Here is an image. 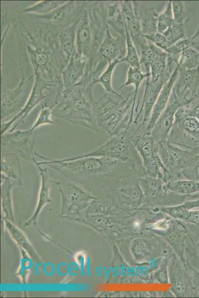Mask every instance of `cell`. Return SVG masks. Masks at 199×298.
Listing matches in <instances>:
<instances>
[{
    "label": "cell",
    "instance_id": "1",
    "mask_svg": "<svg viewBox=\"0 0 199 298\" xmlns=\"http://www.w3.org/2000/svg\"><path fill=\"white\" fill-rule=\"evenodd\" d=\"M34 154L44 160H36L38 164L48 166L65 178L87 187L112 184L118 186L124 177L141 169L136 163L107 157L89 156L60 161L40 155L35 150Z\"/></svg>",
    "mask_w": 199,
    "mask_h": 298
},
{
    "label": "cell",
    "instance_id": "2",
    "mask_svg": "<svg viewBox=\"0 0 199 298\" xmlns=\"http://www.w3.org/2000/svg\"><path fill=\"white\" fill-rule=\"evenodd\" d=\"M93 87L76 84L63 91L52 108V116L98 132Z\"/></svg>",
    "mask_w": 199,
    "mask_h": 298
},
{
    "label": "cell",
    "instance_id": "3",
    "mask_svg": "<svg viewBox=\"0 0 199 298\" xmlns=\"http://www.w3.org/2000/svg\"><path fill=\"white\" fill-rule=\"evenodd\" d=\"M146 126L147 124L144 122L137 123L133 121L121 133L88 152L58 160L70 161L89 156L107 157L143 165L135 145L138 140L145 134Z\"/></svg>",
    "mask_w": 199,
    "mask_h": 298
},
{
    "label": "cell",
    "instance_id": "4",
    "mask_svg": "<svg viewBox=\"0 0 199 298\" xmlns=\"http://www.w3.org/2000/svg\"><path fill=\"white\" fill-rule=\"evenodd\" d=\"M111 95L106 92L96 101V119L98 127L115 136L133 121L134 93H123V96L116 100Z\"/></svg>",
    "mask_w": 199,
    "mask_h": 298
},
{
    "label": "cell",
    "instance_id": "5",
    "mask_svg": "<svg viewBox=\"0 0 199 298\" xmlns=\"http://www.w3.org/2000/svg\"><path fill=\"white\" fill-rule=\"evenodd\" d=\"M135 147L142 159L146 175L161 179L164 184L174 180L161 160L158 143L153 137L144 134L136 142Z\"/></svg>",
    "mask_w": 199,
    "mask_h": 298
},
{
    "label": "cell",
    "instance_id": "6",
    "mask_svg": "<svg viewBox=\"0 0 199 298\" xmlns=\"http://www.w3.org/2000/svg\"><path fill=\"white\" fill-rule=\"evenodd\" d=\"M125 54V39L121 36L113 37L108 26L95 58L91 74L92 80L98 77L109 64L117 59H122Z\"/></svg>",
    "mask_w": 199,
    "mask_h": 298
},
{
    "label": "cell",
    "instance_id": "7",
    "mask_svg": "<svg viewBox=\"0 0 199 298\" xmlns=\"http://www.w3.org/2000/svg\"><path fill=\"white\" fill-rule=\"evenodd\" d=\"M36 135L29 130H17L1 136V153L18 155L21 158L33 161Z\"/></svg>",
    "mask_w": 199,
    "mask_h": 298
},
{
    "label": "cell",
    "instance_id": "8",
    "mask_svg": "<svg viewBox=\"0 0 199 298\" xmlns=\"http://www.w3.org/2000/svg\"><path fill=\"white\" fill-rule=\"evenodd\" d=\"M34 85L26 103L16 116L5 122H1V135L6 133L13 124L17 120H18L15 125L9 130V132H11L14 131L21 123H23L24 119L34 108L50 94L44 95V91L47 89L50 92V88L54 87L53 85L45 80L39 73L34 72Z\"/></svg>",
    "mask_w": 199,
    "mask_h": 298
},
{
    "label": "cell",
    "instance_id": "9",
    "mask_svg": "<svg viewBox=\"0 0 199 298\" xmlns=\"http://www.w3.org/2000/svg\"><path fill=\"white\" fill-rule=\"evenodd\" d=\"M172 92L174 99L184 105H188L197 97L199 95V65L191 70L179 68Z\"/></svg>",
    "mask_w": 199,
    "mask_h": 298
},
{
    "label": "cell",
    "instance_id": "10",
    "mask_svg": "<svg viewBox=\"0 0 199 298\" xmlns=\"http://www.w3.org/2000/svg\"><path fill=\"white\" fill-rule=\"evenodd\" d=\"M167 141L188 149L199 147V121L189 116L173 125Z\"/></svg>",
    "mask_w": 199,
    "mask_h": 298
},
{
    "label": "cell",
    "instance_id": "11",
    "mask_svg": "<svg viewBox=\"0 0 199 298\" xmlns=\"http://www.w3.org/2000/svg\"><path fill=\"white\" fill-rule=\"evenodd\" d=\"M22 79L14 89L2 96L1 98V120L18 110H21L26 103L32 90L34 77L31 76L25 78L21 70Z\"/></svg>",
    "mask_w": 199,
    "mask_h": 298
},
{
    "label": "cell",
    "instance_id": "12",
    "mask_svg": "<svg viewBox=\"0 0 199 298\" xmlns=\"http://www.w3.org/2000/svg\"><path fill=\"white\" fill-rule=\"evenodd\" d=\"M158 152L164 166L176 180L192 151L166 141L158 144Z\"/></svg>",
    "mask_w": 199,
    "mask_h": 298
},
{
    "label": "cell",
    "instance_id": "13",
    "mask_svg": "<svg viewBox=\"0 0 199 298\" xmlns=\"http://www.w3.org/2000/svg\"><path fill=\"white\" fill-rule=\"evenodd\" d=\"M173 73V72H172ZM172 73H168L155 82H152L150 79V75L145 80V87L143 94L141 107L135 119L139 120L142 118V122L147 124L154 105L162 89L165 84L169 79Z\"/></svg>",
    "mask_w": 199,
    "mask_h": 298
},
{
    "label": "cell",
    "instance_id": "14",
    "mask_svg": "<svg viewBox=\"0 0 199 298\" xmlns=\"http://www.w3.org/2000/svg\"><path fill=\"white\" fill-rule=\"evenodd\" d=\"M183 105L180 101L174 99L173 101L166 107L155 122L149 135L158 144L167 141L173 125L175 113L180 107Z\"/></svg>",
    "mask_w": 199,
    "mask_h": 298
},
{
    "label": "cell",
    "instance_id": "15",
    "mask_svg": "<svg viewBox=\"0 0 199 298\" xmlns=\"http://www.w3.org/2000/svg\"><path fill=\"white\" fill-rule=\"evenodd\" d=\"M179 74V68L176 67L168 81L162 89L151 110L149 119L147 124L145 134L149 135L155 122L166 107L172 91L173 85Z\"/></svg>",
    "mask_w": 199,
    "mask_h": 298
},
{
    "label": "cell",
    "instance_id": "16",
    "mask_svg": "<svg viewBox=\"0 0 199 298\" xmlns=\"http://www.w3.org/2000/svg\"><path fill=\"white\" fill-rule=\"evenodd\" d=\"M76 47L77 53L88 58L92 47V32L88 10L83 7L76 33Z\"/></svg>",
    "mask_w": 199,
    "mask_h": 298
},
{
    "label": "cell",
    "instance_id": "17",
    "mask_svg": "<svg viewBox=\"0 0 199 298\" xmlns=\"http://www.w3.org/2000/svg\"><path fill=\"white\" fill-rule=\"evenodd\" d=\"M88 58L75 54L62 72L63 91L77 84L83 77ZM63 92V91H62Z\"/></svg>",
    "mask_w": 199,
    "mask_h": 298
},
{
    "label": "cell",
    "instance_id": "18",
    "mask_svg": "<svg viewBox=\"0 0 199 298\" xmlns=\"http://www.w3.org/2000/svg\"><path fill=\"white\" fill-rule=\"evenodd\" d=\"M136 1H120V12L132 40L142 36Z\"/></svg>",
    "mask_w": 199,
    "mask_h": 298
},
{
    "label": "cell",
    "instance_id": "19",
    "mask_svg": "<svg viewBox=\"0 0 199 298\" xmlns=\"http://www.w3.org/2000/svg\"><path fill=\"white\" fill-rule=\"evenodd\" d=\"M79 18L69 24L62 27L57 33V39L60 51L68 63L76 54V33Z\"/></svg>",
    "mask_w": 199,
    "mask_h": 298
},
{
    "label": "cell",
    "instance_id": "20",
    "mask_svg": "<svg viewBox=\"0 0 199 298\" xmlns=\"http://www.w3.org/2000/svg\"><path fill=\"white\" fill-rule=\"evenodd\" d=\"M75 7L78 6V1H69L59 5L57 8L52 10L50 12L44 14H38L34 17L36 19H45L50 22L52 27H63L62 25L63 21L67 23L68 14L74 12Z\"/></svg>",
    "mask_w": 199,
    "mask_h": 298
},
{
    "label": "cell",
    "instance_id": "21",
    "mask_svg": "<svg viewBox=\"0 0 199 298\" xmlns=\"http://www.w3.org/2000/svg\"><path fill=\"white\" fill-rule=\"evenodd\" d=\"M141 31L143 36L153 34L157 32L158 14L152 6H140L138 4Z\"/></svg>",
    "mask_w": 199,
    "mask_h": 298
},
{
    "label": "cell",
    "instance_id": "22",
    "mask_svg": "<svg viewBox=\"0 0 199 298\" xmlns=\"http://www.w3.org/2000/svg\"><path fill=\"white\" fill-rule=\"evenodd\" d=\"M20 157L17 154L1 153L0 171L9 178L17 181L22 185Z\"/></svg>",
    "mask_w": 199,
    "mask_h": 298
},
{
    "label": "cell",
    "instance_id": "23",
    "mask_svg": "<svg viewBox=\"0 0 199 298\" xmlns=\"http://www.w3.org/2000/svg\"><path fill=\"white\" fill-rule=\"evenodd\" d=\"M134 44L138 45L140 48L141 66H143L144 67L146 73H149L150 63L161 49L143 36Z\"/></svg>",
    "mask_w": 199,
    "mask_h": 298
},
{
    "label": "cell",
    "instance_id": "24",
    "mask_svg": "<svg viewBox=\"0 0 199 298\" xmlns=\"http://www.w3.org/2000/svg\"><path fill=\"white\" fill-rule=\"evenodd\" d=\"M121 63L120 59H117L108 64L104 71L96 78L93 79L91 84L94 86L95 84H101L106 93L114 95L119 97L123 96V93L118 94L112 87V76L114 69L118 64Z\"/></svg>",
    "mask_w": 199,
    "mask_h": 298
},
{
    "label": "cell",
    "instance_id": "25",
    "mask_svg": "<svg viewBox=\"0 0 199 298\" xmlns=\"http://www.w3.org/2000/svg\"><path fill=\"white\" fill-rule=\"evenodd\" d=\"M165 186L168 190L183 195L199 192V181L193 180H173L165 184Z\"/></svg>",
    "mask_w": 199,
    "mask_h": 298
},
{
    "label": "cell",
    "instance_id": "26",
    "mask_svg": "<svg viewBox=\"0 0 199 298\" xmlns=\"http://www.w3.org/2000/svg\"><path fill=\"white\" fill-rule=\"evenodd\" d=\"M176 65L179 69L191 70L199 65V52L191 47L179 55Z\"/></svg>",
    "mask_w": 199,
    "mask_h": 298
},
{
    "label": "cell",
    "instance_id": "27",
    "mask_svg": "<svg viewBox=\"0 0 199 298\" xmlns=\"http://www.w3.org/2000/svg\"><path fill=\"white\" fill-rule=\"evenodd\" d=\"M150 75V73H144L141 69L133 68L129 67L127 72V76L125 82L122 84L117 90L119 91L124 87L129 85H133L134 86V100L136 101V99L140 85L142 82L146 80L147 77Z\"/></svg>",
    "mask_w": 199,
    "mask_h": 298
},
{
    "label": "cell",
    "instance_id": "28",
    "mask_svg": "<svg viewBox=\"0 0 199 298\" xmlns=\"http://www.w3.org/2000/svg\"><path fill=\"white\" fill-rule=\"evenodd\" d=\"M125 33L126 54L121 59V62L126 63L130 67L141 69L140 58L137 49L126 28H125Z\"/></svg>",
    "mask_w": 199,
    "mask_h": 298
},
{
    "label": "cell",
    "instance_id": "29",
    "mask_svg": "<svg viewBox=\"0 0 199 298\" xmlns=\"http://www.w3.org/2000/svg\"><path fill=\"white\" fill-rule=\"evenodd\" d=\"M187 23L178 24L174 23L171 27L162 33L165 39L164 51L179 40L186 38L185 32L188 26Z\"/></svg>",
    "mask_w": 199,
    "mask_h": 298
},
{
    "label": "cell",
    "instance_id": "30",
    "mask_svg": "<svg viewBox=\"0 0 199 298\" xmlns=\"http://www.w3.org/2000/svg\"><path fill=\"white\" fill-rule=\"evenodd\" d=\"M199 37V28L192 36L179 40L172 46L166 49L165 51L177 61L181 53L188 48L192 47L194 42Z\"/></svg>",
    "mask_w": 199,
    "mask_h": 298
},
{
    "label": "cell",
    "instance_id": "31",
    "mask_svg": "<svg viewBox=\"0 0 199 298\" xmlns=\"http://www.w3.org/2000/svg\"><path fill=\"white\" fill-rule=\"evenodd\" d=\"M174 23L171 1H168L164 9L158 14L157 26V32L163 33L171 27Z\"/></svg>",
    "mask_w": 199,
    "mask_h": 298
},
{
    "label": "cell",
    "instance_id": "32",
    "mask_svg": "<svg viewBox=\"0 0 199 298\" xmlns=\"http://www.w3.org/2000/svg\"><path fill=\"white\" fill-rule=\"evenodd\" d=\"M59 6L57 1H41L25 8L20 13L34 12L38 14H44L50 12Z\"/></svg>",
    "mask_w": 199,
    "mask_h": 298
},
{
    "label": "cell",
    "instance_id": "33",
    "mask_svg": "<svg viewBox=\"0 0 199 298\" xmlns=\"http://www.w3.org/2000/svg\"><path fill=\"white\" fill-rule=\"evenodd\" d=\"M52 108L51 105L46 103H45L44 105H42L39 115L30 129L31 131H34L36 128L43 125L53 123Z\"/></svg>",
    "mask_w": 199,
    "mask_h": 298
},
{
    "label": "cell",
    "instance_id": "34",
    "mask_svg": "<svg viewBox=\"0 0 199 298\" xmlns=\"http://www.w3.org/2000/svg\"><path fill=\"white\" fill-rule=\"evenodd\" d=\"M171 6L174 23L178 24L188 23V18L186 16L184 2L180 0L171 1Z\"/></svg>",
    "mask_w": 199,
    "mask_h": 298
},
{
    "label": "cell",
    "instance_id": "35",
    "mask_svg": "<svg viewBox=\"0 0 199 298\" xmlns=\"http://www.w3.org/2000/svg\"><path fill=\"white\" fill-rule=\"evenodd\" d=\"M188 106L190 108L189 116L194 117L199 121V95Z\"/></svg>",
    "mask_w": 199,
    "mask_h": 298
},
{
    "label": "cell",
    "instance_id": "36",
    "mask_svg": "<svg viewBox=\"0 0 199 298\" xmlns=\"http://www.w3.org/2000/svg\"><path fill=\"white\" fill-rule=\"evenodd\" d=\"M194 160L197 176L199 179V154H195Z\"/></svg>",
    "mask_w": 199,
    "mask_h": 298
},
{
    "label": "cell",
    "instance_id": "37",
    "mask_svg": "<svg viewBox=\"0 0 199 298\" xmlns=\"http://www.w3.org/2000/svg\"><path fill=\"white\" fill-rule=\"evenodd\" d=\"M192 48L199 52V37L194 42Z\"/></svg>",
    "mask_w": 199,
    "mask_h": 298
},
{
    "label": "cell",
    "instance_id": "38",
    "mask_svg": "<svg viewBox=\"0 0 199 298\" xmlns=\"http://www.w3.org/2000/svg\"><path fill=\"white\" fill-rule=\"evenodd\" d=\"M189 150H191L194 154H199V147Z\"/></svg>",
    "mask_w": 199,
    "mask_h": 298
},
{
    "label": "cell",
    "instance_id": "39",
    "mask_svg": "<svg viewBox=\"0 0 199 298\" xmlns=\"http://www.w3.org/2000/svg\"><path fill=\"white\" fill-rule=\"evenodd\" d=\"M197 247L199 252V239L198 240V241L197 242Z\"/></svg>",
    "mask_w": 199,
    "mask_h": 298
}]
</instances>
